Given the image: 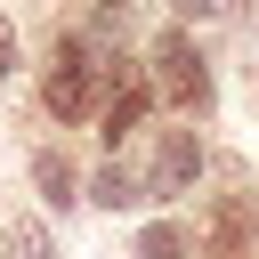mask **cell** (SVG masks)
<instances>
[{"label": "cell", "instance_id": "9c48e42d", "mask_svg": "<svg viewBox=\"0 0 259 259\" xmlns=\"http://www.w3.org/2000/svg\"><path fill=\"white\" fill-rule=\"evenodd\" d=\"M138 259H186V227H170V219L146 227V235H138Z\"/></svg>", "mask_w": 259, "mask_h": 259}, {"label": "cell", "instance_id": "30bf717a", "mask_svg": "<svg viewBox=\"0 0 259 259\" xmlns=\"http://www.w3.org/2000/svg\"><path fill=\"white\" fill-rule=\"evenodd\" d=\"M8 73H16V32L0 24V81H8Z\"/></svg>", "mask_w": 259, "mask_h": 259}, {"label": "cell", "instance_id": "52a82bcc", "mask_svg": "<svg viewBox=\"0 0 259 259\" xmlns=\"http://www.w3.org/2000/svg\"><path fill=\"white\" fill-rule=\"evenodd\" d=\"M243 243H251V235H243V210L227 202V210L210 219V259H243Z\"/></svg>", "mask_w": 259, "mask_h": 259}, {"label": "cell", "instance_id": "8fae6325", "mask_svg": "<svg viewBox=\"0 0 259 259\" xmlns=\"http://www.w3.org/2000/svg\"><path fill=\"white\" fill-rule=\"evenodd\" d=\"M170 8H186V16H219L227 0H170Z\"/></svg>", "mask_w": 259, "mask_h": 259}, {"label": "cell", "instance_id": "7a4b0ae2", "mask_svg": "<svg viewBox=\"0 0 259 259\" xmlns=\"http://www.w3.org/2000/svg\"><path fill=\"white\" fill-rule=\"evenodd\" d=\"M97 105V65L73 49V40H57V73H49V113L57 121H81Z\"/></svg>", "mask_w": 259, "mask_h": 259}, {"label": "cell", "instance_id": "6da1fadb", "mask_svg": "<svg viewBox=\"0 0 259 259\" xmlns=\"http://www.w3.org/2000/svg\"><path fill=\"white\" fill-rule=\"evenodd\" d=\"M154 89L170 105H210V73H202V57H194L186 32H162L154 40Z\"/></svg>", "mask_w": 259, "mask_h": 259}, {"label": "cell", "instance_id": "5b68a950", "mask_svg": "<svg viewBox=\"0 0 259 259\" xmlns=\"http://www.w3.org/2000/svg\"><path fill=\"white\" fill-rule=\"evenodd\" d=\"M32 186H40L49 202H73V162H65V154H32Z\"/></svg>", "mask_w": 259, "mask_h": 259}, {"label": "cell", "instance_id": "277c9868", "mask_svg": "<svg viewBox=\"0 0 259 259\" xmlns=\"http://www.w3.org/2000/svg\"><path fill=\"white\" fill-rule=\"evenodd\" d=\"M146 105H154V89H138V81H130V89L105 105V138H130V130L146 121Z\"/></svg>", "mask_w": 259, "mask_h": 259}, {"label": "cell", "instance_id": "8992f818", "mask_svg": "<svg viewBox=\"0 0 259 259\" xmlns=\"http://www.w3.org/2000/svg\"><path fill=\"white\" fill-rule=\"evenodd\" d=\"M138 194H146V186H138V178L121 170V162H105V170H97V202H105V210H130Z\"/></svg>", "mask_w": 259, "mask_h": 259}, {"label": "cell", "instance_id": "3957f363", "mask_svg": "<svg viewBox=\"0 0 259 259\" xmlns=\"http://www.w3.org/2000/svg\"><path fill=\"white\" fill-rule=\"evenodd\" d=\"M194 170H202L194 130H162V154H154V186H146V194H186V186H194Z\"/></svg>", "mask_w": 259, "mask_h": 259}, {"label": "cell", "instance_id": "ba28073f", "mask_svg": "<svg viewBox=\"0 0 259 259\" xmlns=\"http://www.w3.org/2000/svg\"><path fill=\"white\" fill-rule=\"evenodd\" d=\"M8 259H57L49 251V227L40 219H8Z\"/></svg>", "mask_w": 259, "mask_h": 259}]
</instances>
